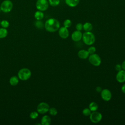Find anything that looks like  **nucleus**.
Instances as JSON below:
<instances>
[{"mask_svg":"<svg viewBox=\"0 0 125 125\" xmlns=\"http://www.w3.org/2000/svg\"><path fill=\"white\" fill-rule=\"evenodd\" d=\"M0 25L3 28H7L9 26V22L8 21L4 20L0 21Z\"/></svg>","mask_w":125,"mask_h":125,"instance_id":"obj_23","label":"nucleus"},{"mask_svg":"<svg viewBox=\"0 0 125 125\" xmlns=\"http://www.w3.org/2000/svg\"><path fill=\"white\" fill-rule=\"evenodd\" d=\"M93 28V26L90 22H86L83 24V29L85 32L91 31Z\"/></svg>","mask_w":125,"mask_h":125,"instance_id":"obj_18","label":"nucleus"},{"mask_svg":"<svg viewBox=\"0 0 125 125\" xmlns=\"http://www.w3.org/2000/svg\"><path fill=\"white\" fill-rule=\"evenodd\" d=\"M116 79L120 83L125 82V70L122 69L118 71L116 75Z\"/></svg>","mask_w":125,"mask_h":125,"instance_id":"obj_11","label":"nucleus"},{"mask_svg":"<svg viewBox=\"0 0 125 125\" xmlns=\"http://www.w3.org/2000/svg\"><path fill=\"white\" fill-rule=\"evenodd\" d=\"M82 40L85 44L91 45L95 41V37L94 34L90 31L85 32L83 34Z\"/></svg>","mask_w":125,"mask_h":125,"instance_id":"obj_2","label":"nucleus"},{"mask_svg":"<svg viewBox=\"0 0 125 125\" xmlns=\"http://www.w3.org/2000/svg\"><path fill=\"white\" fill-rule=\"evenodd\" d=\"M49 113L52 116H55L58 113V111L57 109L55 107H51L49 109Z\"/></svg>","mask_w":125,"mask_h":125,"instance_id":"obj_25","label":"nucleus"},{"mask_svg":"<svg viewBox=\"0 0 125 125\" xmlns=\"http://www.w3.org/2000/svg\"><path fill=\"white\" fill-rule=\"evenodd\" d=\"M89 118L91 122L97 124L99 123L102 119V115L100 112L97 111H93L91 113Z\"/></svg>","mask_w":125,"mask_h":125,"instance_id":"obj_8","label":"nucleus"},{"mask_svg":"<svg viewBox=\"0 0 125 125\" xmlns=\"http://www.w3.org/2000/svg\"><path fill=\"white\" fill-rule=\"evenodd\" d=\"M71 25H72V21L69 19H66L63 22V26L67 28L70 27L71 26Z\"/></svg>","mask_w":125,"mask_h":125,"instance_id":"obj_26","label":"nucleus"},{"mask_svg":"<svg viewBox=\"0 0 125 125\" xmlns=\"http://www.w3.org/2000/svg\"><path fill=\"white\" fill-rule=\"evenodd\" d=\"M121 66H122V69L125 70V60L122 63V64H121Z\"/></svg>","mask_w":125,"mask_h":125,"instance_id":"obj_32","label":"nucleus"},{"mask_svg":"<svg viewBox=\"0 0 125 125\" xmlns=\"http://www.w3.org/2000/svg\"><path fill=\"white\" fill-rule=\"evenodd\" d=\"M34 17L37 20H42L44 17V14L42 11L38 10L34 14Z\"/></svg>","mask_w":125,"mask_h":125,"instance_id":"obj_17","label":"nucleus"},{"mask_svg":"<svg viewBox=\"0 0 125 125\" xmlns=\"http://www.w3.org/2000/svg\"><path fill=\"white\" fill-rule=\"evenodd\" d=\"M0 7L2 12L4 13H9L12 10L13 4L10 0H4L1 2Z\"/></svg>","mask_w":125,"mask_h":125,"instance_id":"obj_4","label":"nucleus"},{"mask_svg":"<svg viewBox=\"0 0 125 125\" xmlns=\"http://www.w3.org/2000/svg\"><path fill=\"white\" fill-rule=\"evenodd\" d=\"M82 113L85 116H89L91 113V111L89 109V108H85L83 110Z\"/></svg>","mask_w":125,"mask_h":125,"instance_id":"obj_24","label":"nucleus"},{"mask_svg":"<svg viewBox=\"0 0 125 125\" xmlns=\"http://www.w3.org/2000/svg\"><path fill=\"white\" fill-rule=\"evenodd\" d=\"M35 25L39 29H42L43 27H44V24H43L41 20H37L35 23Z\"/></svg>","mask_w":125,"mask_h":125,"instance_id":"obj_22","label":"nucleus"},{"mask_svg":"<svg viewBox=\"0 0 125 125\" xmlns=\"http://www.w3.org/2000/svg\"><path fill=\"white\" fill-rule=\"evenodd\" d=\"M50 106L49 104L45 102L40 103L37 107V112L41 114H44L49 111Z\"/></svg>","mask_w":125,"mask_h":125,"instance_id":"obj_7","label":"nucleus"},{"mask_svg":"<svg viewBox=\"0 0 125 125\" xmlns=\"http://www.w3.org/2000/svg\"><path fill=\"white\" fill-rule=\"evenodd\" d=\"M83 34L81 32V31L76 30L73 32L71 35V39L72 40L75 42H77L80 41L82 39Z\"/></svg>","mask_w":125,"mask_h":125,"instance_id":"obj_12","label":"nucleus"},{"mask_svg":"<svg viewBox=\"0 0 125 125\" xmlns=\"http://www.w3.org/2000/svg\"><path fill=\"white\" fill-rule=\"evenodd\" d=\"M0 11H1V9H0Z\"/></svg>","mask_w":125,"mask_h":125,"instance_id":"obj_34","label":"nucleus"},{"mask_svg":"<svg viewBox=\"0 0 125 125\" xmlns=\"http://www.w3.org/2000/svg\"><path fill=\"white\" fill-rule=\"evenodd\" d=\"M41 122L42 125H49L51 123V119L48 115H44L42 118Z\"/></svg>","mask_w":125,"mask_h":125,"instance_id":"obj_14","label":"nucleus"},{"mask_svg":"<svg viewBox=\"0 0 125 125\" xmlns=\"http://www.w3.org/2000/svg\"><path fill=\"white\" fill-rule=\"evenodd\" d=\"M121 90L122 92H123L124 94H125V83L123 85V86L121 87Z\"/></svg>","mask_w":125,"mask_h":125,"instance_id":"obj_33","label":"nucleus"},{"mask_svg":"<svg viewBox=\"0 0 125 125\" xmlns=\"http://www.w3.org/2000/svg\"><path fill=\"white\" fill-rule=\"evenodd\" d=\"M60 27L59 21L55 18H50L46 21L44 23L45 30L49 32H55Z\"/></svg>","mask_w":125,"mask_h":125,"instance_id":"obj_1","label":"nucleus"},{"mask_svg":"<svg viewBox=\"0 0 125 125\" xmlns=\"http://www.w3.org/2000/svg\"><path fill=\"white\" fill-rule=\"evenodd\" d=\"M88 60L90 63L95 66H98L101 63V59L100 56L96 53L90 54L88 57Z\"/></svg>","mask_w":125,"mask_h":125,"instance_id":"obj_5","label":"nucleus"},{"mask_svg":"<svg viewBox=\"0 0 125 125\" xmlns=\"http://www.w3.org/2000/svg\"></svg>","mask_w":125,"mask_h":125,"instance_id":"obj_35","label":"nucleus"},{"mask_svg":"<svg viewBox=\"0 0 125 125\" xmlns=\"http://www.w3.org/2000/svg\"><path fill=\"white\" fill-rule=\"evenodd\" d=\"M58 33L59 36L62 39H66L68 38L69 34L68 28L64 26L60 27Z\"/></svg>","mask_w":125,"mask_h":125,"instance_id":"obj_10","label":"nucleus"},{"mask_svg":"<svg viewBox=\"0 0 125 125\" xmlns=\"http://www.w3.org/2000/svg\"><path fill=\"white\" fill-rule=\"evenodd\" d=\"M19 82V79L18 78V77L16 76H12L10 78V80H9V83L10 84L12 85V86H16L17 85Z\"/></svg>","mask_w":125,"mask_h":125,"instance_id":"obj_16","label":"nucleus"},{"mask_svg":"<svg viewBox=\"0 0 125 125\" xmlns=\"http://www.w3.org/2000/svg\"><path fill=\"white\" fill-rule=\"evenodd\" d=\"M49 6V2L47 0H37L36 3V8L40 11H46Z\"/></svg>","mask_w":125,"mask_h":125,"instance_id":"obj_6","label":"nucleus"},{"mask_svg":"<svg viewBox=\"0 0 125 125\" xmlns=\"http://www.w3.org/2000/svg\"><path fill=\"white\" fill-rule=\"evenodd\" d=\"M39 116V113L37 111H32L30 113V118L32 119H36Z\"/></svg>","mask_w":125,"mask_h":125,"instance_id":"obj_27","label":"nucleus"},{"mask_svg":"<svg viewBox=\"0 0 125 125\" xmlns=\"http://www.w3.org/2000/svg\"><path fill=\"white\" fill-rule=\"evenodd\" d=\"M48 1L49 4L53 7L58 6L60 2V0H48Z\"/></svg>","mask_w":125,"mask_h":125,"instance_id":"obj_21","label":"nucleus"},{"mask_svg":"<svg viewBox=\"0 0 125 125\" xmlns=\"http://www.w3.org/2000/svg\"><path fill=\"white\" fill-rule=\"evenodd\" d=\"M115 68L116 69V71H119L121 70L122 69V66H121V64H117L115 66Z\"/></svg>","mask_w":125,"mask_h":125,"instance_id":"obj_30","label":"nucleus"},{"mask_svg":"<svg viewBox=\"0 0 125 125\" xmlns=\"http://www.w3.org/2000/svg\"><path fill=\"white\" fill-rule=\"evenodd\" d=\"M65 2L68 6L74 7L79 3L80 0H65Z\"/></svg>","mask_w":125,"mask_h":125,"instance_id":"obj_15","label":"nucleus"},{"mask_svg":"<svg viewBox=\"0 0 125 125\" xmlns=\"http://www.w3.org/2000/svg\"><path fill=\"white\" fill-rule=\"evenodd\" d=\"M101 96L102 99L105 101H109L112 97L111 91L108 89H104L101 92Z\"/></svg>","mask_w":125,"mask_h":125,"instance_id":"obj_9","label":"nucleus"},{"mask_svg":"<svg viewBox=\"0 0 125 125\" xmlns=\"http://www.w3.org/2000/svg\"><path fill=\"white\" fill-rule=\"evenodd\" d=\"M88 108L91 111V112L95 111H97L98 109V105L96 103L92 102L89 104Z\"/></svg>","mask_w":125,"mask_h":125,"instance_id":"obj_19","label":"nucleus"},{"mask_svg":"<svg viewBox=\"0 0 125 125\" xmlns=\"http://www.w3.org/2000/svg\"><path fill=\"white\" fill-rule=\"evenodd\" d=\"M96 48L94 46H90L88 48L87 51L88 52L89 54H92L93 53H95V51H96Z\"/></svg>","mask_w":125,"mask_h":125,"instance_id":"obj_28","label":"nucleus"},{"mask_svg":"<svg viewBox=\"0 0 125 125\" xmlns=\"http://www.w3.org/2000/svg\"><path fill=\"white\" fill-rule=\"evenodd\" d=\"M8 34V31L6 28H0V39L5 38Z\"/></svg>","mask_w":125,"mask_h":125,"instance_id":"obj_20","label":"nucleus"},{"mask_svg":"<svg viewBox=\"0 0 125 125\" xmlns=\"http://www.w3.org/2000/svg\"><path fill=\"white\" fill-rule=\"evenodd\" d=\"M78 56L79 58L81 59H86L87 58H88L89 54L87 50L82 49L79 51L78 53Z\"/></svg>","mask_w":125,"mask_h":125,"instance_id":"obj_13","label":"nucleus"},{"mask_svg":"<svg viewBox=\"0 0 125 125\" xmlns=\"http://www.w3.org/2000/svg\"><path fill=\"white\" fill-rule=\"evenodd\" d=\"M31 71L27 68H23L21 69L18 73L19 79L21 81H26L31 76Z\"/></svg>","mask_w":125,"mask_h":125,"instance_id":"obj_3","label":"nucleus"},{"mask_svg":"<svg viewBox=\"0 0 125 125\" xmlns=\"http://www.w3.org/2000/svg\"><path fill=\"white\" fill-rule=\"evenodd\" d=\"M76 30L81 31L83 29V24L82 23H78L76 25Z\"/></svg>","mask_w":125,"mask_h":125,"instance_id":"obj_29","label":"nucleus"},{"mask_svg":"<svg viewBox=\"0 0 125 125\" xmlns=\"http://www.w3.org/2000/svg\"><path fill=\"white\" fill-rule=\"evenodd\" d=\"M102 90V87L99 86H98L96 87V91L97 92H101V91Z\"/></svg>","mask_w":125,"mask_h":125,"instance_id":"obj_31","label":"nucleus"}]
</instances>
